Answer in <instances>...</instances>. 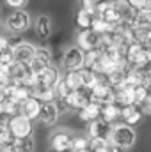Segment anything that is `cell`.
Returning <instances> with one entry per match:
<instances>
[{
	"mask_svg": "<svg viewBox=\"0 0 151 152\" xmlns=\"http://www.w3.org/2000/svg\"><path fill=\"white\" fill-rule=\"evenodd\" d=\"M109 143H110L109 138H89V149H91V152L107 151Z\"/></svg>",
	"mask_w": 151,
	"mask_h": 152,
	"instance_id": "cell-30",
	"label": "cell"
},
{
	"mask_svg": "<svg viewBox=\"0 0 151 152\" xmlns=\"http://www.w3.org/2000/svg\"><path fill=\"white\" fill-rule=\"evenodd\" d=\"M0 117H5L4 115V101H0Z\"/></svg>",
	"mask_w": 151,
	"mask_h": 152,
	"instance_id": "cell-44",
	"label": "cell"
},
{
	"mask_svg": "<svg viewBox=\"0 0 151 152\" xmlns=\"http://www.w3.org/2000/svg\"><path fill=\"white\" fill-rule=\"evenodd\" d=\"M53 103H55V108H57V112H59V115H61V117L71 112V110H70V104L66 103V99H62V97H59V99H55Z\"/></svg>",
	"mask_w": 151,
	"mask_h": 152,
	"instance_id": "cell-33",
	"label": "cell"
},
{
	"mask_svg": "<svg viewBox=\"0 0 151 152\" xmlns=\"http://www.w3.org/2000/svg\"><path fill=\"white\" fill-rule=\"evenodd\" d=\"M101 58V48H94V50H89V51H84V67L87 69H93Z\"/></svg>",
	"mask_w": 151,
	"mask_h": 152,
	"instance_id": "cell-22",
	"label": "cell"
},
{
	"mask_svg": "<svg viewBox=\"0 0 151 152\" xmlns=\"http://www.w3.org/2000/svg\"><path fill=\"white\" fill-rule=\"evenodd\" d=\"M62 80H64V83L68 85L70 90H78V88L84 87V85H82V78H80V73H78V71H66V73L62 75Z\"/></svg>",
	"mask_w": 151,
	"mask_h": 152,
	"instance_id": "cell-21",
	"label": "cell"
},
{
	"mask_svg": "<svg viewBox=\"0 0 151 152\" xmlns=\"http://www.w3.org/2000/svg\"><path fill=\"white\" fill-rule=\"evenodd\" d=\"M30 96L39 99L41 103H53L55 101V92L52 87H44V85H34L30 88Z\"/></svg>",
	"mask_w": 151,
	"mask_h": 152,
	"instance_id": "cell-16",
	"label": "cell"
},
{
	"mask_svg": "<svg viewBox=\"0 0 151 152\" xmlns=\"http://www.w3.org/2000/svg\"><path fill=\"white\" fill-rule=\"evenodd\" d=\"M13 62H14L13 50H7V51H2L0 53V66H11Z\"/></svg>",
	"mask_w": 151,
	"mask_h": 152,
	"instance_id": "cell-35",
	"label": "cell"
},
{
	"mask_svg": "<svg viewBox=\"0 0 151 152\" xmlns=\"http://www.w3.org/2000/svg\"><path fill=\"white\" fill-rule=\"evenodd\" d=\"M101 20H105L107 23H110L112 27H115L121 20H123V14H121V9L117 7V5H114L110 9H107V11H103L101 14H98Z\"/></svg>",
	"mask_w": 151,
	"mask_h": 152,
	"instance_id": "cell-20",
	"label": "cell"
},
{
	"mask_svg": "<svg viewBox=\"0 0 151 152\" xmlns=\"http://www.w3.org/2000/svg\"><path fill=\"white\" fill-rule=\"evenodd\" d=\"M89 147V138L85 134H71L70 140V151L71 152H80Z\"/></svg>",
	"mask_w": 151,
	"mask_h": 152,
	"instance_id": "cell-24",
	"label": "cell"
},
{
	"mask_svg": "<svg viewBox=\"0 0 151 152\" xmlns=\"http://www.w3.org/2000/svg\"><path fill=\"white\" fill-rule=\"evenodd\" d=\"M114 103L123 108V106H130V104H135V87H130V85H124L121 88H115L114 90Z\"/></svg>",
	"mask_w": 151,
	"mask_h": 152,
	"instance_id": "cell-11",
	"label": "cell"
},
{
	"mask_svg": "<svg viewBox=\"0 0 151 152\" xmlns=\"http://www.w3.org/2000/svg\"><path fill=\"white\" fill-rule=\"evenodd\" d=\"M128 5L135 9H144V7H151V2L150 0H128Z\"/></svg>",
	"mask_w": 151,
	"mask_h": 152,
	"instance_id": "cell-38",
	"label": "cell"
},
{
	"mask_svg": "<svg viewBox=\"0 0 151 152\" xmlns=\"http://www.w3.org/2000/svg\"><path fill=\"white\" fill-rule=\"evenodd\" d=\"M119 113H121V108H119L115 103H109V104H103V106H101L100 118H103L105 122H109L110 126H114V124H117V120H119Z\"/></svg>",
	"mask_w": 151,
	"mask_h": 152,
	"instance_id": "cell-17",
	"label": "cell"
},
{
	"mask_svg": "<svg viewBox=\"0 0 151 152\" xmlns=\"http://www.w3.org/2000/svg\"><path fill=\"white\" fill-rule=\"evenodd\" d=\"M144 46H151V27H150V30H148V34H146V41H144Z\"/></svg>",
	"mask_w": 151,
	"mask_h": 152,
	"instance_id": "cell-43",
	"label": "cell"
},
{
	"mask_svg": "<svg viewBox=\"0 0 151 152\" xmlns=\"http://www.w3.org/2000/svg\"><path fill=\"white\" fill-rule=\"evenodd\" d=\"M7 50H11V48H9V37L0 36V53H2V51H7Z\"/></svg>",
	"mask_w": 151,
	"mask_h": 152,
	"instance_id": "cell-41",
	"label": "cell"
},
{
	"mask_svg": "<svg viewBox=\"0 0 151 152\" xmlns=\"http://www.w3.org/2000/svg\"><path fill=\"white\" fill-rule=\"evenodd\" d=\"M11 97L16 99V101L21 104L23 101H27V99L30 97V88L25 87V85H14V87H13V94H11Z\"/></svg>",
	"mask_w": 151,
	"mask_h": 152,
	"instance_id": "cell-27",
	"label": "cell"
},
{
	"mask_svg": "<svg viewBox=\"0 0 151 152\" xmlns=\"http://www.w3.org/2000/svg\"><path fill=\"white\" fill-rule=\"evenodd\" d=\"M150 87L146 85H137L135 87V104H142L148 97H150Z\"/></svg>",
	"mask_w": 151,
	"mask_h": 152,
	"instance_id": "cell-32",
	"label": "cell"
},
{
	"mask_svg": "<svg viewBox=\"0 0 151 152\" xmlns=\"http://www.w3.org/2000/svg\"><path fill=\"white\" fill-rule=\"evenodd\" d=\"M100 112H101V106L96 104V103H91V101H89L82 110L76 112V115H78V118H80L84 124H89V122L100 118Z\"/></svg>",
	"mask_w": 151,
	"mask_h": 152,
	"instance_id": "cell-15",
	"label": "cell"
},
{
	"mask_svg": "<svg viewBox=\"0 0 151 152\" xmlns=\"http://www.w3.org/2000/svg\"><path fill=\"white\" fill-rule=\"evenodd\" d=\"M139 106H141V110H142V113L144 115H151V99L150 97H148L142 104H139Z\"/></svg>",
	"mask_w": 151,
	"mask_h": 152,
	"instance_id": "cell-40",
	"label": "cell"
},
{
	"mask_svg": "<svg viewBox=\"0 0 151 152\" xmlns=\"http://www.w3.org/2000/svg\"><path fill=\"white\" fill-rule=\"evenodd\" d=\"M59 117L61 115H59L57 108H55V103H43L36 124H39L41 127H52V126L57 124Z\"/></svg>",
	"mask_w": 151,
	"mask_h": 152,
	"instance_id": "cell-5",
	"label": "cell"
},
{
	"mask_svg": "<svg viewBox=\"0 0 151 152\" xmlns=\"http://www.w3.org/2000/svg\"><path fill=\"white\" fill-rule=\"evenodd\" d=\"M52 88H53V92H55V99H59V97H62V99H64V97H66V96H68V94L71 92V90L68 88V85L64 83L62 76H61V78L57 80V83H55V85H53Z\"/></svg>",
	"mask_w": 151,
	"mask_h": 152,
	"instance_id": "cell-31",
	"label": "cell"
},
{
	"mask_svg": "<svg viewBox=\"0 0 151 152\" xmlns=\"http://www.w3.org/2000/svg\"><path fill=\"white\" fill-rule=\"evenodd\" d=\"M76 46L82 51H89V50L100 48V36L94 30H91V28L80 30L78 36H76Z\"/></svg>",
	"mask_w": 151,
	"mask_h": 152,
	"instance_id": "cell-7",
	"label": "cell"
},
{
	"mask_svg": "<svg viewBox=\"0 0 151 152\" xmlns=\"http://www.w3.org/2000/svg\"><path fill=\"white\" fill-rule=\"evenodd\" d=\"M101 152H107V151H101Z\"/></svg>",
	"mask_w": 151,
	"mask_h": 152,
	"instance_id": "cell-50",
	"label": "cell"
},
{
	"mask_svg": "<svg viewBox=\"0 0 151 152\" xmlns=\"http://www.w3.org/2000/svg\"><path fill=\"white\" fill-rule=\"evenodd\" d=\"M21 42H23V39L20 37L18 34H14V37H9V48L14 50V48H16L18 44H21Z\"/></svg>",
	"mask_w": 151,
	"mask_h": 152,
	"instance_id": "cell-39",
	"label": "cell"
},
{
	"mask_svg": "<svg viewBox=\"0 0 151 152\" xmlns=\"http://www.w3.org/2000/svg\"><path fill=\"white\" fill-rule=\"evenodd\" d=\"M41 106H43V103L39 101V99H36V97H29L27 101H23L21 103V108H20V113L25 115L27 118H30V120H38L39 117V112H41Z\"/></svg>",
	"mask_w": 151,
	"mask_h": 152,
	"instance_id": "cell-13",
	"label": "cell"
},
{
	"mask_svg": "<svg viewBox=\"0 0 151 152\" xmlns=\"http://www.w3.org/2000/svg\"><path fill=\"white\" fill-rule=\"evenodd\" d=\"M96 2L94 0H80V9H84V11H87L89 14H93V16H96Z\"/></svg>",
	"mask_w": 151,
	"mask_h": 152,
	"instance_id": "cell-34",
	"label": "cell"
},
{
	"mask_svg": "<svg viewBox=\"0 0 151 152\" xmlns=\"http://www.w3.org/2000/svg\"><path fill=\"white\" fill-rule=\"evenodd\" d=\"M5 27H7V30L13 32V34H21V32H25V30L30 27V16H29V12H25L23 9H18V11L11 12V14L7 16V20H5Z\"/></svg>",
	"mask_w": 151,
	"mask_h": 152,
	"instance_id": "cell-3",
	"label": "cell"
},
{
	"mask_svg": "<svg viewBox=\"0 0 151 152\" xmlns=\"http://www.w3.org/2000/svg\"><path fill=\"white\" fill-rule=\"evenodd\" d=\"M109 142L114 143V145H117V147H121V149H124V151H130L137 143V131L132 126L117 122V124H114L112 129H110Z\"/></svg>",
	"mask_w": 151,
	"mask_h": 152,
	"instance_id": "cell-1",
	"label": "cell"
},
{
	"mask_svg": "<svg viewBox=\"0 0 151 152\" xmlns=\"http://www.w3.org/2000/svg\"><path fill=\"white\" fill-rule=\"evenodd\" d=\"M144 118V113L141 110L139 104H130V106H123L121 108V113H119V120L126 126H132L135 127L137 124H141Z\"/></svg>",
	"mask_w": 151,
	"mask_h": 152,
	"instance_id": "cell-6",
	"label": "cell"
},
{
	"mask_svg": "<svg viewBox=\"0 0 151 152\" xmlns=\"http://www.w3.org/2000/svg\"><path fill=\"white\" fill-rule=\"evenodd\" d=\"M4 2H5V5H9V7L14 9V11L23 9V7L29 4V0H4Z\"/></svg>",
	"mask_w": 151,
	"mask_h": 152,
	"instance_id": "cell-37",
	"label": "cell"
},
{
	"mask_svg": "<svg viewBox=\"0 0 151 152\" xmlns=\"http://www.w3.org/2000/svg\"><path fill=\"white\" fill-rule=\"evenodd\" d=\"M93 14H89L87 11H84V9H78V12H76V25H78V28L80 30H85V28H91V23H93Z\"/></svg>",
	"mask_w": 151,
	"mask_h": 152,
	"instance_id": "cell-26",
	"label": "cell"
},
{
	"mask_svg": "<svg viewBox=\"0 0 151 152\" xmlns=\"http://www.w3.org/2000/svg\"><path fill=\"white\" fill-rule=\"evenodd\" d=\"M20 108H21V104H20L16 99H13V97H5V99H4V115H5L7 118L20 113Z\"/></svg>",
	"mask_w": 151,
	"mask_h": 152,
	"instance_id": "cell-25",
	"label": "cell"
},
{
	"mask_svg": "<svg viewBox=\"0 0 151 152\" xmlns=\"http://www.w3.org/2000/svg\"><path fill=\"white\" fill-rule=\"evenodd\" d=\"M112 126L109 122H105L103 118H96L93 122L87 124V138H109Z\"/></svg>",
	"mask_w": 151,
	"mask_h": 152,
	"instance_id": "cell-10",
	"label": "cell"
},
{
	"mask_svg": "<svg viewBox=\"0 0 151 152\" xmlns=\"http://www.w3.org/2000/svg\"><path fill=\"white\" fill-rule=\"evenodd\" d=\"M36 34L41 39H48L52 36V20L46 14H41L36 21Z\"/></svg>",
	"mask_w": 151,
	"mask_h": 152,
	"instance_id": "cell-18",
	"label": "cell"
},
{
	"mask_svg": "<svg viewBox=\"0 0 151 152\" xmlns=\"http://www.w3.org/2000/svg\"><path fill=\"white\" fill-rule=\"evenodd\" d=\"M64 152H71V151H64Z\"/></svg>",
	"mask_w": 151,
	"mask_h": 152,
	"instance_id": "cell-48",
	"label": "cell"
},
{
	"mask_svg": "<svg viewBox=\"0 0 151 152\" xmlns=\"http://www.w3.org/2000/svg\"><path fill=\"white\" fill-rule=\"evenodd\" d=\"M7 129L14 138H29V136H34L36 133V122L27 118L25 115L18 113L7 118Z\"/></svg>",
	"mask_w": 151,
	"mask_h": 152,
	"instance_id": "cell-2",
	"label": "cell"
},
{
	"mask_svg": "<svg viewBox=\"0 0 151 152\" xmlns=\"http://www.w3.org/2000/svg\"><path fill=\"white\" fill-rule=\"evenodd\" d=\"M0 36H2V30H0Z\"/></svg>",
	"mask_w": 151,
	"mask_h": 152,
	"instance_id": "cell-49",
	"label": "cell"
},
{
	"mask_svg": "<svg viewBox=\"0 0 151 152\" xmlns=\"http://www.w3.org/2000/svg\"><path fill=\"white\" fill-rule=\"evenodd\" d=\"M62 67L66 71H78V69L84 67V51L78 46H71L64 51Z\"/></svg>",
	"mask_w": 151,
	"mask_h": 152,
	"instance_id": "cell-4",
	"label": "cell"
},
{
	"mask_svg": "<svg viewBox=\"0 0 151 152\" xmlns=\"http://www.w3.org/2000/svg\"><path fill=\"white\" fill-rule=\"evenodd\" d=\"M34 53H36V46L34 44H30V42H21V44H18L14 50H13V55H14V60L16 62H25V64H29L32 58H34Z\"/></svg>",
	"mask_w": 151,
	"mask_h": 152,
	"instance_id": "cell-12",
	"label": "cell"
},
{
	"mask_svg": "<svg viewBox=\"0 0 151 152\" xmlns=\"http://www.w3.org/2000/svg\"><path fill=\"white\" fill-rule=\"evenodd\" d=\"M91 30H94L98 36H103V34L112 32L114 27L110 23H107L105 20H101L100 16H94V18H93V23H91Z\"/></svg>",
	"mask_w": 151,
	"mask_h": 152,
	"instance_id": "cell-23",
	"label": "cell"
},
{
	"mask_svg": "<svg viewBox=\"0 0 151 152\" xmlns=\"http://www.w3.org/2000/svg\"><path fill=\"white\" fill-rule=\"evenodd\" d=\"M34 58L39 60L41 64H44V66H52V60H53L52 51H50V48H46V46H39V48H36Z\"/></svg>",
	"mask_w": 151,
	"mask_h": 152,
	"instance_id": "cell-28",
	"label": "cell"
},
{
	"mask_svg": "<svg viewBox=\"0 0 151 152\" xmlns=\"http://www.w3.org/2000/svg\"><path fill=\"white\" fill-rule=\"evenodd\" d=\"M0 152H4V145L2 143H0Z\"/></svg>",
	"mask_w": 151,
	"mask_h": 152,
	"instance_id": "cell-45",
	"label": "cell"
},
{
	"mask_svg": "<svg viewBox=\"0 0 151 152\" xmlns=\"http://www.w3.org/2000/svg\"><path fill=\"white\" fill-rule=\"evenodd\" d=\"M4 152H21L18 149V145H16V142L13 140L11 143H7V145H4Z\"/></svg>",
	"mask_w": 151,
	"mask_h": 152,
	"instance_id": "cell-42",
	"label": "cell"
},
{
	"mask_svg": "<svg viewBox=\"0 0 151 152\" xmlns=\"http://www.w3.org/2000/svg\"><path fill=\"white\" fill-rule=\"evenodd\" d=\"M94 2H96V4H100V2H101V0H94Z\"/></svg>",
	"mask_w": 151,
	"mask_h": 152,
	"instance_id": "cell-46",
	"label": "cell"
},
{
	"mask_svg": "<svg viewBox=\"0 0 151 152\" xmlns=\"http://www.w3.org/2000/svg\"><path fill=\"white\" fill-rule=\"evenodd\" d=\"M89 88H85V87H82V88H78V90H71L64 99H66V103L70 104V110H82L87 103H89Z\"/></svg>",
	"mask_w": 151,
	"mask_h": 152,
	"instance_id": "cell-8",
	"label": "cell"
},
{
	"mask_svg": "<svg viewBox=\"0 0 151 152\" xmlns=\"http://www.w3.org/2000/svg\"><path fill=\"white\" fill-rule=\"evenodd\" d=\"M18 149L21 152H34L36 151V140L34 136H29V138H14Z\"/></svg>",
	"mask_w": 151,
	"mask_h": 152,
	"instance_id": "cell-29",
	"label": "cell"
},
{
	"mask_svg": "<svg viewBox=\"0 0 151 152\" xmlns=\"http://www.w3.org/2000/svg\"><path fill=\"white\" fill-rule=\"evenodd\" d=\"M48 152H55V151H52V149H50V151H48Z\"/></svg>",
	"mask_w": 151,
	"mask_h": 152,
	"instance_id": "cell-47",
	"label": "cell"
},
{
	"mask_svg": "<svg viewBox=\"0 0 151 152\" xmlns=\"http://www.w3.org/2000/svg\"><path fill=\"white\" fill-rule=\"evenodd\" d=\"M61 76L62 75L59 73V69L55 66H46L43 71L38 73V83L39 85H44V87H53Z\"/></svg>",
	"mask_w": 151,
	"mask_h": 152,
	"instance_id": "cell-14",
	"label": "cell"
},
{
	"mask_svg": "<svg viewBox=\"0 0 151 152\" xmlns=\"http://www.w3.org/2000/svg\"><path fill=\"white\" fill-rule=\"evenodd\" d=\"M78 73H80V78H82V85L85 87V88H93L96 83H98V80H100V75H96L93 69H87V67H82V69H78Z\"/></svg>",
	"mask_w": 151,
	"mask_h": 152,
	"instance_id": "cell-19",
	"label": "cell"
},
{
	"mask_svg": "<svg viewBox=\"0 0 151 152\" xmlns=\"http://www.w3.org/2000/svg\"><path fill=\"white\" fill-rule=\"evenodd\" d=\"M71 131L68 129H59L52 134L50 138V149L55 152H64L70 151V140H71Z\"/></svg>",
	"mask_w": 151,
	"mask_h": 152,
	"instance_id": "cell-9",
	"label": "cell"
},
{
	"mask_svg": "<svg viewBox=\"0 0 151 152\" xmlns=\"http://www.w3.org/2000/svg\"><path fill=\"white\" fill-rule=\"evenodd\" d=\"M13 140H14V136L11 134V131H9L7 126H5V127L0 131V143H2V145H7V143H11Z\"/></svg>",
	"mask_w": 151,
	"mask_h": 152,
	"instance_id": "cell-36",
	"label": "cell"
}]
</instances>
